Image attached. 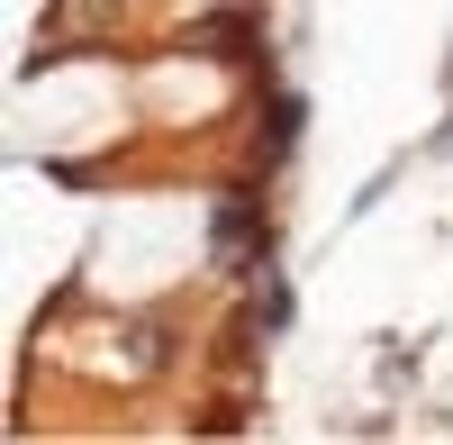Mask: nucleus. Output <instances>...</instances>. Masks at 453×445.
<instances>
[{
    "label": "nucleus",
    "instance_id": "nucleus-1",
    "mask_svg": "<svg viewBox=\"0 0 453 445\" xmlns=\"http://www.w3.org/2000/svg\"><path fill=\"white\" fill-rule=\"evenodd\" d=\"M254 36H263V27L236 10V19H209V27H191L181 46H191V55H218V64H245V55H254Z\"/></svg>",
    "mask_w": 453,
    "mask_h": 445
},
{
    "label": "nucleus",
    "instance_id": "nucleus-3",
    "mask_svg": "<svg viewBox=\"0 0 453 445\" xmlns=\"http://www.w3.org/2000/svg\"><path fill=\"white\" fill-rule=\"evenodd\" d=\"M290 309H299V301H290V282L273 273V254H263V337H281V327H290Z\"/></svg>",
    "mask_w": 453,
    "mask_h": 445
},
{
    "label": "nucleus",
    "instance_id": "nucleus-4",
    "mask_svg": "<svg viewBox=\"0 0 453 445\" xmlns=\"http://www.w3.org/2000/svg\"><path fill=\"white\" fill-rule=\"evenodd\" d=\"M444 145H453V128H444Z\"/></svg>",
    "mask_w": 453,
    "mask_h": 445
},
{
    "label": "nucleus",
    "instance_id": "nucleus-2",
    "mask_svg": "<svg viewBox=\"0 0 453 445\" xmlns=\"http://www.w3.org/2000/svg\"><path fill=\"white\" fill-rule=\"evenodd\" d=\"M299 119H309V100L281 91V100H273V128H263V164H281L290 145H299Z\"/></svg>",
    "mask_w": 453,
    "mask_h": 445
}]
</instances>
